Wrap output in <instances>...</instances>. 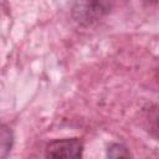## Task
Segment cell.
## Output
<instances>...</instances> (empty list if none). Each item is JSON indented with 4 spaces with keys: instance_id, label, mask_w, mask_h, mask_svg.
Masks as SVG:
<instances>
[{
    "instance_id": "cell-1",
    "label": "cell",
    "mask_w": 159,
    "mask_h": 159,
    "mask_svg": "<svg viewBox=\"0 0 159 159\" xmlns=\"http://www.w3.org/2000/svg\"><path fill=\"white\" fill-rule=\"evenodd\" d=\"M83 143L80 138L53 139L46 145V159H81Z\"/></svg>"
},
{
    "instance_id": "cell-2",
    "label": "cell",
    "mask_w": 159,
    "mask_h": 159,
    "mask_svg": "<svg viewBox=\"0 0 159 159\" xmlns=\"http://www.w3.org/2000/svg\"><path fill=\"white\" fill-rule=\"evenodd\" d=\"M109 9L111 5L104 1H84V2H76L72 14L77 22L88 25L96 21L102 15L107 14Z\"/></svg>"
},
{
    "instance_id": "cell-3",
    "label": "cell",
    "mask_w": 159,
    "mask_h": 159,
    "mask_svg": "<svg viewBox=\"0 0 159 159\" xmlns=\"http://www.w3.org/2000/svg\"><path fill=\"white\" fill-rule=\"evenodd\" d=\"M14 144V133L11 128L0 125V159H6Z\"/></svg>"
},
{
    "instance_id": "cell-4",
    "label": "cell",
    "mask_w": 159,
    "mask_h": 159,
    "mask_svg": "<svg viewBox=\"0 0 159 159\" xmlns=\"http://www.w3.org/2000/svg\"><path fill=\"white\" fill-rule=\"evenodd\" d=\"M106 159H130V154L125 145L119 143H112L107 149Z\"/></svg>"
}]
</instances>
